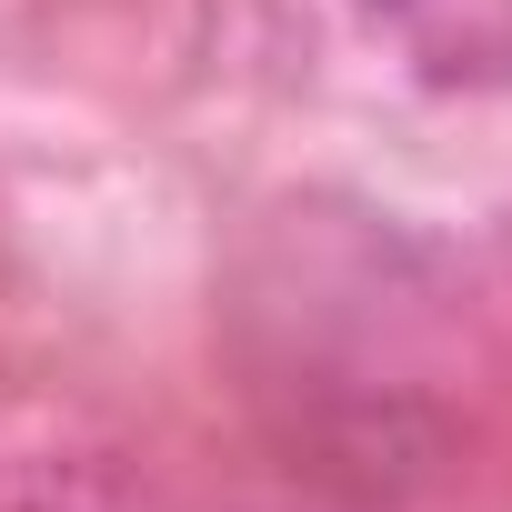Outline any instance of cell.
Instances as JSON below:
<instances>
[{"label": "cell", "mask_w": 512, "mask_h": 512, "mask_svg": "<svg viewBox=\"0 0 512 512\" xmlns=\"http://www.w3.org/2000/svg\"><path fill=\"white\" fill-rule=\"evenodd\" d=\"M422 91H512V0H352Z\"/></svg>", "instance_id": "1"}, {"label": "cell", "mask_w": 512, "mask_h": 512, "mask_svg": "<svg viewBox=\"0 0 512 512\" xmlns=\"http://www.w3.org/2000/svg\"><path fill=\"white\" fill-rule=\"evenodd\" d=\"M0 512H161V492L101 442H41L0 462Z\"/></svg>", "instance_id": "2"}]
</instances>
